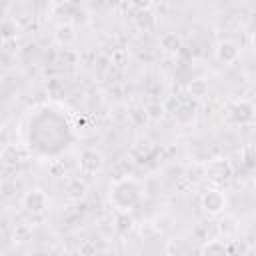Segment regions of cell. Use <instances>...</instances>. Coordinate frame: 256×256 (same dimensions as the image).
<instances>
[{"label":"cell","instance_id":"1","mask_svg":"<svg viewBox=\"0 0 256 256\" xmlns=\"http://www.w3.org/2000/svg\"><path fill=\"white\" fill-rule=\"evenodd\" d=\"M48 196L42 188H30L24 196H22V208L30 214L32 222H42L46 218L48 212Z\"/></svg>","mask_w":256,"mask_h":256},{"label":"cell","instance_id":"2","mask_svg":"<svg viewBox=\"0 0 256 256\" xmlns=\"http://www.w3.org/2000/svg\"><path fill=\"white\" fill-rule=\"evenodd\" d=\"M204 178L212 182L214 186H222L232 180L234 176V166L230 164L228 158H212L204 164Z\"/></svg>","mask_w":256,"mask_h":256},{"label":"cell","instance_id":"3","mask_svg":"<svg viewBox=\"0 0 256 256\" xmlns=\"http://www.w3.org/2000/svg\"><path fill=\"white\" fill-rule=\"evenodd\" d=\"M200 206L208 216H220L222 212H226L228 208V196L224 190H220L218 186L208 188L202 198H200Z\"/></svg>","mask_w":256,"mask_h":256},{"label":"cell","instance_id":"4","mask_svg":"<svg viewBox=\"0 0 256 256\" xmlns=\"http://www.w3.org/2000/svg\"><path fill=\"white\" fill-rule=\"evenodd\" d=\"M104 168V156L94 150V148H86L80 152L78 156V170L82 176H96L100 174Z\"/></svg>","mask_w":256,"mask_h":256},{"label":"cell","instance_id":"5","mask_svg":"<svg viewBox=\"0 0 256 256\" xmlns=\"http://www.w3.org/2000/svg\"><path fill=\"white\" fill-rule=\"evenodd\" d=\"M228 114L236 124H250L256 118V108L248 100H236L228 106Z\"/></svg>","mask_w":256,"mask_h":256},{"label":"cell","instance_id":"6","mask_svg":"<svg viewBox=\"0 0 256 256\" xmlns=\"http://www.w3.org/2000/svg\"><path fill=\"white\" fill-rule=\"evenodd\" d=\"M216 58L222 64H234V62H238V58H240L238 44L232 42V40H220L216 44Z\"/></svg>","mask_w":256,"mask_h":256},{"label":"cell","instance_id":"7","mask_svg":"<svg viewBox=\"0 0 256 256\" xmlns=\"http://www.w3.org/2000/svg\"><path fill=\"white\" fill-rule=\"evenodd\" d=\"M76 38H78V32H76V28H74L72 22H60L54 28V40H56V44H60L64 48L66 46H72L76 42Z\"/></svg>","mask_w":256,"mask_h":256},{"label":"cell","instance_id":"8","mask_svg":"<svg viewBox=\"0 0 256 256\" xmlns=\"http://www.w3.org/2000/svg\"><path fill=\"white\" fill-rule=\"evenodd\" d=\"M64 192H66V198H68V200H72V202H80V200H84L86 194H88V184H86L84 178L74 176V178H70V180L66 182Z\"/></svg>","mask_w":256,"mask_h":256},{"label":"cell","instance_id":"9","mask_svg":"<svg viewBox=\"0 0 256 256\" xmlns=\"http://www.w3.org/2000/svg\"><path fill=\"white\" fill-rule=\"evenodd\" d=\"M216 232L220 238H232L236 232H238V218L234 214H226L222 212L220 218L216 220Z\"/></svg>","mask_w":256,"mask_h":256},{"label":"cell","instance_id":"10","mask_svg":"<svg viewBox=\"0 0 256 256\" xmlns=\"http://www.w3.org/2000/svg\"><path fill=\"white\" fill-rule=\"evenodd\" d=\"M26 156H28V152H26V148L20 146V144H4V146H2V160H4V164H8V166H16V164L24 162Z\"/></svg>","mask_w":256,"mask_h":256},{"label":"cell","instance_id":"11","mask_svg":"<svg viewBox=\"0 0 256 256\" xmlns=\"http://www.w3.org/2000/svg\"><path fill=\"white\" fill-rule=\"evenodd\" d=\"M172 116H174V122H176V124H180V126H190V124L194 122V118H196V108H194L190 102H180V104L176 106V110L172 112Z\"/></svg>","mask_w":256,"mask_h":256},{"label":"cell","instance_id":"12","mask_svg":"<svg viewBox=\"0 0 256 256\" xmlns=\"http://www.w3.org/2000/svg\"><path fill=\"white\" fill-rule=\"evenodd\" d=\"M108 116L114 124H126V122H130V108L124 102H114L108 110Z\"/></svg>","mask_w":256,"mask_h":256},{"label":"cell","instance_id":"13","mask_svg":"<svg viewBox=\"0 0 256 256\" xmlns=\"http://www.w3.org/2000/svg\"><path fill=\"white\" fill-rule=\"evenodd\" d=\"M160 48L166 52V54H178L180 48H182V40L178 34L174 32H166L160 36Z\"/></svg>","mask_w":256,"mask_h":256},{"label":"cell","instance_id":"14","mask_svg":"<svg viewBox=\"0 0 256 256\" xmlns=\"http://www.w3.org/2000/svg\"><path fill=\"white\" fill-rule=\"evenodd\" d=\"M188 94H190L192 98H196V100L204 98V96L208 94V82H206L204 78H192V80L188 82Z\"/></svg>","mask_w":256,"mask_h":256},{"label":"cell","instance_id":"15","mask_svg":"<svg viewBox=\"0 0 256 256\" xmlns=\"http://www.w3.org/2000/svg\"><path fill=\"white\" fill-rule=\"evenodd\" d=\"M130 122H132L134 126H138V128H142V126H146L148 122H152L150 116H148L146 106H132V108H130Z\"/></svg>","mask_w":256,"mask_h":256},{"label":"cell","instance_id":"16","mask_svg":"<svg viewBox=\"0 0 256 256\" xmlns=\"http://www.w3.org/2000/svg\"><path fill=\"white\" fill-rule=\"evenodd\" d=\"M30 236H32V226L30 224H26V222L14 224V228H12V240H14V244H22V242L30 240Z\"/></svg>","mask_w":256,"mask_h":256},{"label":"cell","instance_id":"17","mask_svg":"<svg viewBox=\"0 0 256 256\" xmlns=\"http://www.w3.org/2000/svg\"><path fill=\"white\" fill-rule=\"evenodd\" d=\"M200 252L202 254H224V252H228V246H226V240H222V238H218V240H206L200 246Z\"/></svg>","mask_w":256,"mask_h":256},{"label":"cell","instance_id":"18","mask_svg":"<svg viewBox=\"0 0 256 256\" xmlns=\"http://www.w3.org/2000/svg\"><path fill=\"white\" fill-rule=\"evenodd\" d=\"M146 110H148V116H150V120L152 122H162L164 118H166V106L162 104V102H158V100H154V102H148L146 104Z\"/></svg>","mask_w":256,"mask_h":256},{"label":"cell","instance_id":"19","mask_svg":"<svg viewBox=\"0 0 256 256\" xmlns=\"http://www.w3.org/2000/svg\"><path fill=\"white\" fill-rule=\"evenodd\" d=\"M18 34V24H16V18H10V16H4L2 20V40H12L16 38Z\"/></svg>","mask_w":256,"mask_h":256},{"label":"cell","instance_id":"20","mask_svg":"<svg viewBox=\"0 0 256 256\" xmlns=\"http://www.w3.org/2000/svg\"><path fill=\"white\" fill-rule=\"evenodd\" d=\"M182 242H184V240H180V238H172V240H168L164 252H166V254H184L186 248L182 246Z\"/></svg>","mask_w":256,"mask_h":256},{"label":"cell","instance_id":"21","mask_svg":"<svg viewBox=\"0 0 256 256\" xmlns=\"http://www.w3.org/2000/svg\"><path fill=\"white\" fill-rule=\"evenodd\" d=\"M152 4H154V0H130V6L140 12H148L152 8Z\"/></svg>","mask_w":256,"mask_h":256},{"label":"cell","instance_id":"22","mask_svg":"<svg viewBox=\"0 0 256 256\" xmlns=\"http://www.w3.org/2000/svg\"><path fill=\"white\" fill-rule=\"evenodd\" d=\"M158 232V228L152 224V222H144L142 226H140V234L144 236V238H150L152 234H156Z\"/></svg>","mask_w":256,"mask_h":256},{"label":"cell","instance_id":"23","mask_svg":"<svg viewBox=\"0 0 256 256\" xmlns=\"http://www.w3.org/2000/svg\"><path fill=\"white\" fill-rule=\"evenodd\" d=\"M110 62H112V64H116V66H122V64H124V52H122V50L114 52V54L110 56Z\"/></svg>","mask_w":256,"mask_h":256},{"label":"cell","instance_id":"24","mask_svg":"<svg viewBox=\"0 0 256 256\" xmlns=\"http://www.w3.org/2000/svg\"><path fill=\"white\" fill-rule=\"evenodd\" d=\"M2 14L10 16V0H2Z\"/></svg>","mask_w":256,"mask_h":256},{"label":"cell","instance_id":"25","mask_svg":"<svg viewBox=\"0 0 256 256\" xmlns=\"http://www.w3.org/2000/svg\"><path fill=\"white\" fill-rule=\"evenodd\" d=\"M252 48L256 50V32H254V36H252Z\"/></svg>","mask_w":256,"mask_h":256},{"label":"cell","instance_id":"26","mask_svg":"<svg viewBox=\"0 0 256 256\" xmlns=\"http://www.w3.org/2000/svg\"><path fill=\"white\" fill-rule=\"evenodd\" d=\"M254 108H256V106H254Z\"/></svg>","mask_w":256,"mask_h":256}]
</instances>
